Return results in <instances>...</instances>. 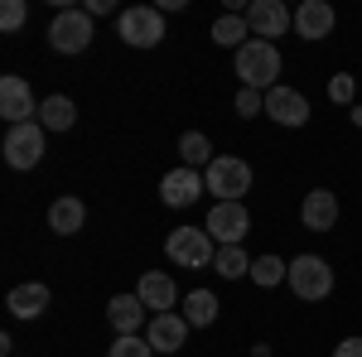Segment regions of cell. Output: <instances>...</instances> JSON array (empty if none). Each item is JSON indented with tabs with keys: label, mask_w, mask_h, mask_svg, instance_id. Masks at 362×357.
I'll list each match as a JSON object with an SVG mask.
<instances>
[{
	"label": "cell",
	"mask_w": 362,
	"mask_h": 357,
	"mask_svg": "<svg viewBox=\"0 0 362 357\" xmlns=\"http://www.w3.org/2000/svg\"><path fill=\"white\" fill-rule=\"evenodd\" d=\"M237 78H242V87H251V92H271L276 78H280V49L266 44V39L242 44V49H237Z\"/></svg>",
	"instance_id": "obj_1"
},
{
	"label": "cell",
	"mask_w": 362,
	"mask_h": 357,
	"mask_svg": "<svg viewBox=\"0 0 362 357\" xmlns=\"http://www.w3.org/2000/svg\"><path fill=\"white\" fill-rule=\"evenodd\" d=\"M165 256L174 266H184V271H203V266H213L218 242L208 237V227H179V232L165 237Z\"/></svg>",
	"instance_id": "obj_2"
},
{
	"label": "cell",
	"mask_w": 362,
	"mask_h": 357,
	"mask_svg": "<svg viewBox=\"0 0 362 357\" xmlns=\"http://www.w3.org/2000/svg\"><path fill=\"white\" fill-rule=\"evenodd\" d=\"M116 34L131 49H155V44H165V10L160 5H131V10H121Z\"/></svg>",
	"instance_id": "obj_3"
},
{
	"label": "cell",
	"mask_w": 362,
	"mask_h": 357,
	"mask_svg": "<svg viewBox=\"0 0 362 357\" xmlns=\"http://www.w3.org/2000/svg\"><path fill=\"white\" fill-rule=\"evenodd\" d=\"M290 290H295V300H329L334 295V271H329V261L324 256H295L290 261V280H285Z\"/></svg>",
	"instance_id": "obj_4"
},
{
	"label": "cell",
	"mask_w": 362,
	"mask_h": 357,
	"mask_svg": "<svg viewBox=\"0 0 362 357\" xmlns=\"http://www.w3.org/2000/svg\"><path fill=\"white\" fill-rule=\"evenodd\" d=\"M203 179H208V193H218V203H242V193L251 189V165L237 155H218L203 169Z\"/></svg>",
	"instance_id": "obj_5"
},
{
	"label": "cell",
	"mask_w": 362,
	"mask_h": 357,
	"mask_svg": "<svg viewBox=\"0 0 362 357\" xmlns=\"http://www.w3.org/2000/svg\"><path fill=\"white\" fill-rule=\"evenodd\" d=\"M44 136H49V131H44L39 121L10 126V131H5V145H0V150H5V165L10 169H34L44 160Z\"/></svg>",
	"instance_id": "obj_6"
},
{
	"label": "cell",
	"mask_w": 362,
	"mask_h": 357,
	"mask_svg": "<svg viewBox=\"0 0 362 357\" xmlns=\"http://www.w3.org/2000/svg\"><path fill=\"white\" fill-rule=\"evenodd\" d=\"M49 44L58 54H83L92 44V15L87 10H58L54 25H49Z\"/></svg>",
	"instance_id": "obj_7"
},
{
	"label": "cell",
	"mask_w": 362,
	"mask_h": 357,
	"mask_svg": "<svg viewBox=\"0 0 362 357\" xmlns=\"http://www.w3.org/2000/svg\"><path fill=\"white\" fill-rule=\"evenodd\" d=\"M247 25H251V39H266V44H271V39H280V34L295 29V10L280 5V0H251Z\"/></svg>",
	"instance_id": "obj_8"
},
{
	"label": "cell",
	"mask_w": 362,
	"mask_h": 357,
	"mask_svg": "<svg viewBox=\"0 0 362 357\" xmlns=\"http://www.w3.org/2000/svg\"><path fill=\"white\" fill-rule=\"evenodd\" d=\"M39 97L29 92L25 78H15V73H5L0 78V116L10 121V126H25V121H39Z\"/></svg>",
	"instance_id": "obj_9"
},
{
	"label": "cell",
	"mask_w": 362,
	"mask_h": 357,
	"mask_svg": "<svg viewBox=\"0 0 362 357\" xmlns=\"http://www.w3.org/2000/svg\"><path fill=\"white\" fill-rule=\"evenodd\" d=\"M208 237L218 242V247H242V237L251 232V213L242 203H213V213H208Z\"/></svg>",
	"instance_id": "obj_10"
},
{
	"label": "cell",
	"mask_w": 362,
	"mask_h": 357,
	"mask_svg": "<svg viewBox=\"0 0 362 357\" xmlns=\"http://www.w3.org/2000/svg\"><path fill=\"white\" fill-rule=\"evenodd\" d=\"M203 193H208V179H203L198 169H189V165L169 169L165 179H160V198H165V208H189V203H198Z\"/></svg>",
	"instance_id": "obj_11"
},
{
	"label": "cell",
	"mask_w": 362,
	"mask_h": 357,
	"mask_svg": "<svg viewBox=\"0 0 362 357\" xmlns=\"http://www.w3.org/2000/svg\"><path fill=\"white\" fill-rule=\"evenodd\" d=\"M334 25H338V15H334V5H329V0H300V5H295V34H300L305 44L329 39Z\"/></svg>",
	"instance_id": "obj_12"
},
{
	"label": "cell",
	"mask_w": 362,
	"mask_h": 357,
	"mask_svg": "<svg viewBox=\"0 0 362 357\" xmlns=\"http://www.w3.org/2000/svg\"><path fill=\"white\" fill-rule=\"evenodd\" d=\"M145 338H150L155 353H184V343H189V319L174 314V309H169V314H150Z\"/></svg>",
	"instance_id": "obj_13"
},
{
	"label": "cell",
	"mask_w": 362,
	"mask_h": 357,
	"mask_svg": "<svg viewBox=\"0 0 362 357\" xmlns=\"http://www.w3.org/2000/svg\"><path fill=\"white\" fill-rule=\"evenodd\" d=\"M266 116H271L276 126H305V121H309V102H305V92H295V87L276 83L271 92H266Z\"/></svg>",
	"instance_id": "obj_14"
},
{
	"label": "cell",
	"mask_w": 362,
	"mask_h": 357,
	"mask_svg": "<svg viewBox=\"0 0 362 357\" xmlns=\"http://www.w3.org/2000/svg\"><path fill=\"white\" fill-rule=\"evenodd\" d=\"M300 222H305L309 232H334V227H338V193L334 189L305 193V203H300Z\"/></svg>",
	"instance_id": "obj_15"
},
{
	"label": "cell",
	"mask_w": 362,
	"mask_h": 357,
	"mask_svg": "<svg viewBox=\"0 0 362 357\" xmlns=\"http://www.w3.org/2000/svg\"><path fill=\"white\" fill-rule=\"evenodd\" d=\"M136 295L145 300V309H155V314H169L174 304H179V285L169 280L165 271H145L136 285Z\"/></svg>",
	"instance_id": "obj_16"
},
{
	"label": "cell",
	"mask_w": 362,
	"mask_h": 357,
	"mask_svg": "<svg viewBox=\"0 0 362 357\" xmlns=\"http://www.w3.org/2000/svg\"><path fill=\"white\" fill-rule=\"evenodd\" d=\"M49 300H54L49 285H44V280H29V285H15V290L5 295V309H10L15 319H39V314L49 309Z\"/></svg>",
	"instance_id": "obj_17"
},
{
	"label": "cell",
	"mask_w": 362,
	"mask_h": 357,
	"mask_svg": "<svg viewBox=\"0 0 362 357\" xmlns=\"http://www.w3.org/2000/svg\"><path fill=\"white\" fill-rule=\"evenodd\" d=\"M87 222V208L83 198H73V193H63V198H54L49 203V232H58V237H78Z\"/></svg>",
	"instance_id": "obj_18"
},
{
	"label": "cell",
	"mask_w": 362,
	"mask_h": 357,
	"mask_svg": "<svg viewBox=\"0 0 362 357\" xmlns=\"http://www.w3.org/2000/svg\"><path fill=\"white\" fill-rule=\"evenodd\" d=\"M107 319H112L116 338L140 333V329H145V300H140V295H116V300L107 304Z\"/></svg>",
	"instance_id": "obj_19"
},
{
	"label": "cell",
	"mask_w": 362,
	"mask_h": 357,
	"mask_svg": "<svg viewBox=\"0 0 362 357\" xmlns=\"http://www.w3.org/2000/svg\"><path fill=\"white\" fill-rule=\"evenodd\" d=\"M213 44H223V49H242V44H251V25L242 10H227V15H218L213 20Z\"/></svg>",
	"instance_id": "obj_20"
},
{
	"label": "cell",
	"mask_w": 362,
	"mask_h": 357,
	"mask_svg": "<svg viewBox=\"0 0 362 357\" xmlns=\"http://www.w3.org/2000/svg\"><path fill=\"white\" fill-rule=\"evenodd\" d=\"M73 121H78V107H73V97H44V107H39V126L44 131H73Z\"/></svg>",
	"instance_id": "obj_21"
},
{
	"label": "cell",
	"mask_w": 362,
	"mask_h": 357,
	"mask_svg": "<svg viewBox=\"0 0 362 357\" xmlns=\"http://www.w3.org/2000/svg\"><path fill=\"white\" fill-rule=\"evenodd\" d=\"M184 319H189V329H208V324H218V295H213V290H194V295H184Z\"/></svg>",
	"instance_id": "obj_22"
},
{
	"label": "cell",
	"mask_w": 362,
	"mask_h": 357,
	"mask_svg": "<svg viewBox=\"0 0 362 357\" xmlns=\"http://www.w3.org/2000/svg\"><path fill=\"white\" fill-rule=\"evenodd\" d=\"M179 155H184V165H189V169H208L213 160H218L203 131H184V136H179Z\"/></svg>",
	"instance_id": "obj_23"
},
{
	"label": "cell",
	"mask_w": 362,
	"mask_h": 357,
	"mask_svg": "<svg viewBox=\"0 0 362 357\" xmlns=\"http://www.w3.org/2000/svg\"><path fill=\"white\" fill-rule=\"evenodd\" d=\"M213 271L223 275V280H242V275H251V256L242 247H218V256H213Z\"/></svg>",
	"instance_id": "obj_24"
},
{
	"label": "cell",
	"mask_w": 362,
	"mask_h": 357,
	"mask_svg": "<svg viewBox=\"0 0 362 357\" xmlns=\"http://www.w3.org/2000/svg\"><path fill=\"white\" fill-rule=\"evenodd\" d=\"M251 280H256L261 290H271L280 280H290V261H280V256H256V261H251Z\"/></svg>",
	"instance_id": "obj_25"
},
{
	"label": "cell",
	"mask_w": 362,
	"mask_h": 357,
	"mask_svg": "<svg viewBox=\"0 0 362 357\" xmlns=\"http://www.w3.org/2000/svg\"><path fill=\"white\" fill-rule=\"evenodd\" d=\"M107 357H155V348H150V338H140V333H126V338H116L112 353Z\"/></svg>",
	"instance_id": "obj_26"
},
{
	"label": "cell",
	"mask_w": 362,
	"mask_h": 357,
	"mask_svg": "<svg viewBox=\"0 0 362 357\" xmlns=\"http://www.w3.org/2000/svg\"><path fill=\"white\" fill-rule=\"evenodd\" d=\"M353 92H358V83H353V73H334V78H329V102H343V107H348V102H353Z\"/></svg>",
	"instance_id": "obj_27"
},
{
	"label": "cell",
	"mask_w": 362,
	"mask_h": 357,
	"mask_svg": "<svg viewBox=\"0 0 362 357\" xmlns=\"http://www.w3.org/2000/svg\"><path fill=\"white\" fill-rule=\"evenodd\" d=\"M25 0H5V5H0V29H5V34H15V29L25 25Z\"/></svg>",
	"instance_id": "obj_28"
},
{
	"label": "cell",
	"mask_w": 362,
	"mask_h": 357,
	"mask_svg": "<svg viewBox=\"0 0 362 357\" xmlns=\"http://www.w3.org/2000/svg\"><path fill=\"white\" fill-rule=\"evenodd\" d=\"M261 111H266V92L242 87V92H237V116H261Z\"/></svg>",
	"instance_id": "obj_29"
},
{
	"label": "cell",
	"mask_w": 362,
	"mask_h": 357,
	"mask_svg": "<svg viewBox=\"0 0 362 357\" xmlns=\"http://www.w3.org/2000/svg\"><path fill=\"white\" fill-rule=\"evenodd\" d=\"M334 357H362V333L358 338H343V343L334 348Z\"/></svg>",
	"instance_id": "obj_30"
}]
</instances>
